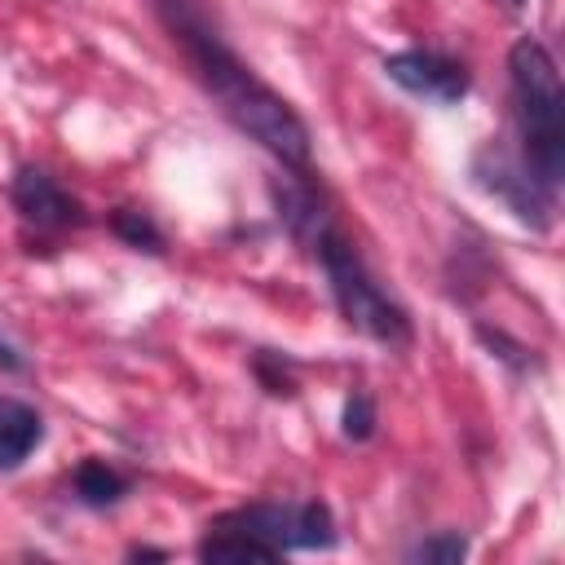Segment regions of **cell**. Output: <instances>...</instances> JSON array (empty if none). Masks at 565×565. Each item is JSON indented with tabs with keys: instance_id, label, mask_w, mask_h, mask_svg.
<instances>
[{
	"instance_id": "16",
	"label": "cell",
	"mask_w": 565,
	"mask_h": 565,
	"mask_svg": "<svg viewBox=\"0 0 565 565\" xmlns=\"http://www.w3.org/2000/svg\"><path fill=\"white\" fill-rule=\"evenodd\" d=\"M128 561H168L163 547H128Z\"/></svg>"
},
{
	"instance_id": "10",
	"label": "cell",
	"mask_w": 565,
	"mask_h": 565,
	"mask_svg": "<svg viewBox=\"0 0 565 565\" xmlns=\"http://www.w3.org/2000/svg\"><path fill=\"white\" fill-rule=\"evenodd\" d=\"M194 552H199V561H207V565H221V561H278V552H274L269 543H260V539L247 534V530L221 525V521L207 525V534L199 539Z\"/></svg>"
},
{
	"instance_id": "4",
	"label": "cell",
	"mask_w": 565,
	"mask_h": 565,
	"mask_svg": "<svg viewBox=\"0 0 565 565\" xmlns=\"http://www.w3.org/2000/svg\"><path fill=\"white\" fill-rule=\"evenodd\" d=\"M221 525L247 530L260 543H269L278 556L282 552H327L335 547V516L322 499H282V503H243L234 512L216 516Z\"/></svg>"
},
{
	"instance_id": "5",
	"label": "cell",
	"mask_w": 565,
	"mask_h": 565,
	"mask_svg": "<svg viewBox=\"0 0 565 565\" xmlns=\"http://www.w3.org/2000/svg\"><path fill=\"white\" fill-rule=\"evenodd\" d=\"M477 177H481V185L490 194H499L516 212V221H525L534 230H547L552 225V190L530 172L525 159L508 154L503 146H486L477 154Z\"/></svg>"
},
{
	"instance_id": "6",
	"label": "cell",
	"mask_w": 565,
	"mask_h": 565,
	"mask_svg": "<svg viewBox=\"0 0 565 565\" xmlns=\"http://www.w3.org/2000/svg\"><path fill=\"white\" fill-rule=\"evenodd\" d=\"M384 75L397 88H406L415 97H428V102H441V106H450L468 93V71L455 57L428 53V49H406V53L384 57Z\"/></svg>"
},
{
	"instance_id": "11",
	"label": "cell",
	"mask_w": 565,
	"mask_h": 565,
	"mask_svg": "<svg viewBox=\"0 0 565 565\" xmlns=\"http://www.w3.org/2000/svg\"><path fill=\"white\" fill-rule=\"evenodd\" d=\"M75 499L84 503V508H115L124 494H128V477L124 472H115L106 459H84L79 468H75Z\"/></svg>"
},
{
	"instance_id": "8",
	"label": "cell",
	"mask_w": 565,
	"mask_h": 565,
	"mask_svg": "<svg viewBox=\"0 0 565 565\" xmlns=\"http://www.w3.org/2000/svg\"><path fill=\"white\" fill-rule=\"evenodd\" d=\"M274 203H278V216L287 221L291 238H296V243H305L309 252L322 243V234H327V230H335V221H331V212H327L322 194L309 185V172L274 181Z\"/></svg>"
},
{
	"instance_id": "2",
	"label": "cell",
	"mask_w": 565,
	"mask_h": 565,
	"mask_svg": "<svg viewBox=\"0 0 565 565\" xmlns=\"http://www.w3.org/2000/svg\"><path fill=\"white\" fill-rule=\"evenodd\" d=\"M508 71H512V97H516V124H521V159L530 172L556 190L565 172V93H561V71L552 53L534 40L521 35L508 49Z\"/></svg>"
},
{
	"instance_id": "7",
	"label": "cell",
	"mask_w": 565,
	"mask_h": 565,
	"mask_svg": "<svg viewBox=\"0 0 565 565\" xmlns=\"http://www.w3.org/2000/svg\"><path fill=\"white\" fill-rule=\"evenodd\" d=\"M9 194H13V207L22 212V221L35 225V230H71V225H84V203L66 185H57V177H49L44 168H31V163L18 168Z\"/></svg>"
},
{
	"instance_id": "3",
	"label": "cell",
	"mask_w": 565,
	"mask_h": 565,
	"mask_svg": "<svg viewBox=\"0 0 565 565\" xmlns=\"http://www.w3.org/2000/svg\"><path fill=\"white\" fill-rule=\"evenodd\" d=\"M313 256L322 260L327 269V282H331V296L344 313V322L388 349H406L411 344V313L375 282V274L366 269V260L358 256V247L340 234V230H327L322 243L313 247Z\"/></svg>"
},
{
	"instance_id": "17",
	"label": "cell",
	"mask_w": 565,
	"mask_h": 565,
	"mask_svg": "<svg viewBox=\"0 0 565 565\" xmlns=\"http://www.w3.org/2000/svg\"><path fill=\"white\" fill-rule=\"evenodd\" d=\"M512 4H525V0H512Z\"/></svg>"
},
{
	"instance_id": "9",
	"label": "cell",
	"mask_w": 565,
	"mask_h": 565,
	"mask_svg": "<svg viewBox=\"0 0 565 565\" xmlns=\"http://www.w3.org/2000/svg\"><path fill=\"white\" fill-rule=\"evenodd\" d=\"M44 441V419L35 406L18 397H0V472H13L26 463V455Z\"/></svg>"
},
{
	"instance_id": "13",
	"label": "cell",
	"mask_w": 565,
	"mask_h": 565,
	"mask_svg": "<svg viewBox=\"0 0 565 565\" xmlns=\"http://www.w3.org/2000/svg\"><path fill=\"white\" fill-rule=\"evenodd\" d=\"M463 556H468V539L459 530H437L411 547V561H424V565H459Z\"/></svg>"
},
{
	"instance_id": "15",
	"label": "cell",
	"mask_w": 565,
	"mask_h": 565,
	"mask_svg": "<svg viewBox=\"0 0 565 565\" xmlns=\"http://www.w3.org/2000/svg\"><path fill=\"white\" fill-rule=\"evenodd\" d=\"M0 371H22V358L4 335H0Z\"/></svg>"
},
{
	"instance_id": "12",
	"label": "cell",
	"mask_w": 565,
	"mask_h": 565,
	"mask_svg": "<svg viewBox=\"0 0 565 565\" xmlns=\"http://www.w3.org/2000/svg\"><path fill=\"white\" fill-rule=\"evenodd\" d=\"M110 230L128 243V247H137V252H150V256H159L163 252V230L146 216V212H132V207H119L115 216H110Z\"/></svg>"
},
{
	"instance_id": "1",
	"label": "cell",
	"mask_w": 565,
	"mask_h": 565,
	"mask_svg": "<svg viewBox=\"0 0 565 565\" xmlns=\"http://www.w3.org/2000/svg\"><path fill=\"white\" fill-rule=\"evenodd\" d=\"M177 40L190 49L207 93L221 102V110L230 115V124L238 132H247L252 141H260L274 159H282L287 168L296 172H309V159H313V146H309V128L305 119L291 110L287 97H278L265 79H256L216 35H207L194 18H177L172 22Z\"/></svg>"
},
{
	"instance_id": "14",
	"label": "cell",
	"mask_w": 565,
	"mask_h": 565,
	"mask_svg": "<svg viewBox=\"0 0 565 565\" xmlns=\"http://www.w3.org/2000/svg\"><path fill=\"white\" fill-rule=\"evenodd\" d=\"M375 424H380V415H375L371 393H349L344 415H340L344 437H349V441H371V437H375Z\"/></svg>"
}]
</instances>
